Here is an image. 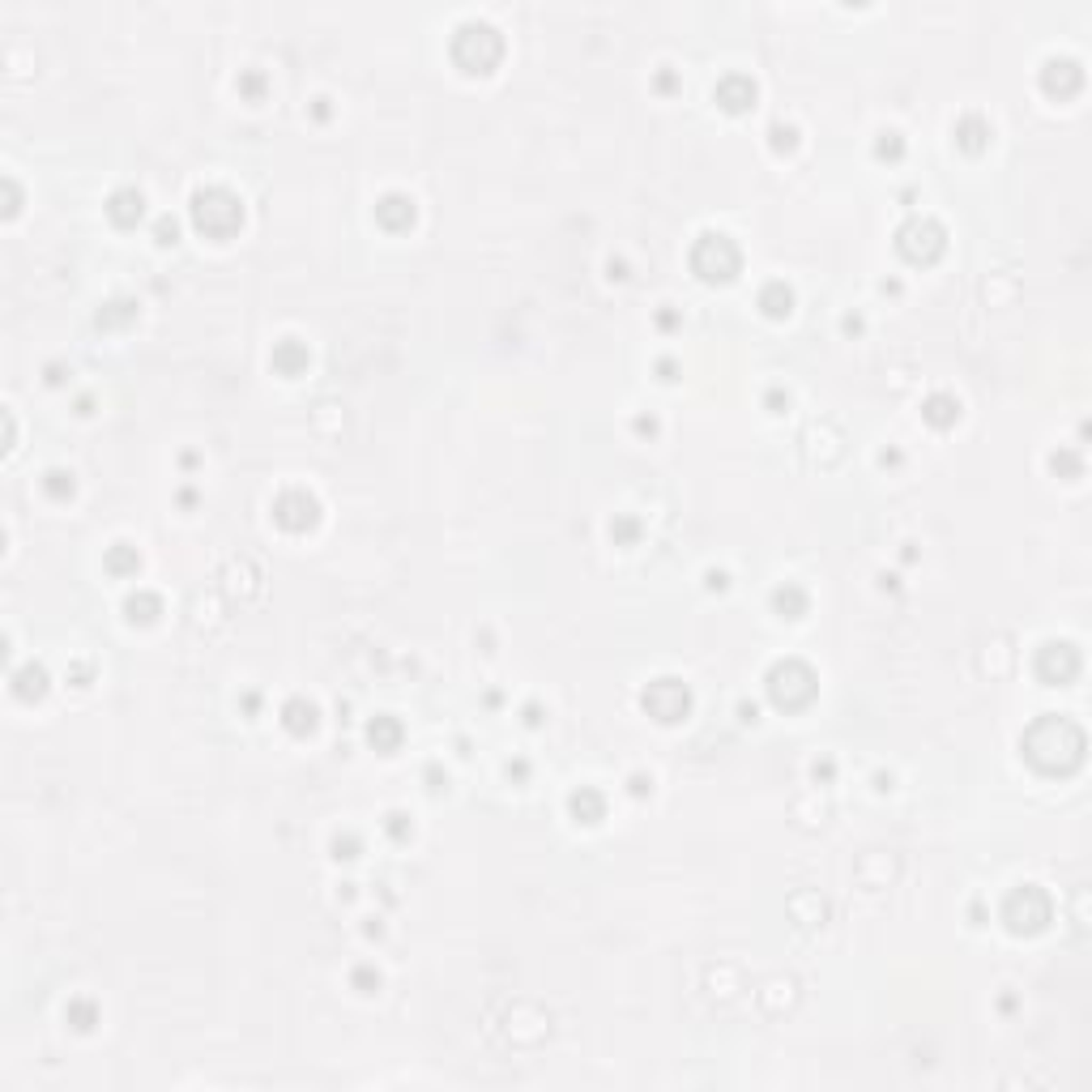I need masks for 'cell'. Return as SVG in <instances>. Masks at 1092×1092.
<instances>
[{"label":"cell","mask_w":1092,"mask_h":1092,"mask_svg":"<svg viewBox=\"0 0 1092 1092\" xmlns=\"http://www.w3.org/2000/svg\"><path fill=\"white\" fill-rule=\"evenodd\" d=\"M222 214H226V218H235V222L244 218V214H239V205H235L226 192H201V197H197V222H201V231L226 235V231H222V222H218Z\"/></svg>","instance_id":"1"},{"label":"cell","mask_w":1092,"mask_h":1092,"mask_svg":"<svg viewBox=\"0 0 1092 1092\" xmlns=\"http://www.w3.org/2000/svg\"><path fill=\"white\" fill-rule=\"evenodd\" d=\"M133 205L141 210V192H120V197L111 201V214H115L120 222H128V218H133Z\"/></svg>","instance_id":"2"}]
</instances>
